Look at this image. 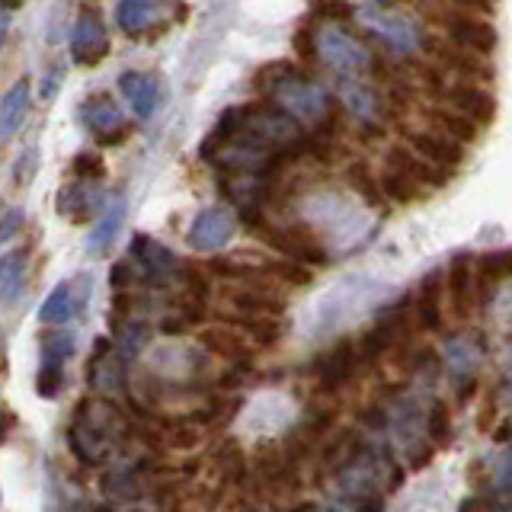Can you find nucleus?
I'll list each match as a JSON object with an SVG mask.
<instances>
[{
  "mask_svg": "<svg viewBox=\"0 0 512 512\" xmlns=\"http://www.w3.org/2000/svg\"><path fill=\"white\" fill-rule=\"evenodd\" d=\"M128 432H132V420L109 397H84L71 416L68 448L84 468H103Z\"/></svg>",
  "mask_w": 512,
  "mask_h": 512,
  "instance_id": "nucleus-1",
  "label": "nucleus"
},
{
  "mask_svg": "<svg viewBox=\"0 0 512 512\" xmlns=\"http://www.w3.org/2000/svg\"><path fill=\"white\" fill-rule=\"evenodd\" d=\"M256 87L269 93V103L288 112L304 128H324L333 116V96L314 77L295 71L292 64H269L256 74Z\"/></svg>",
  "mask_w": 512,
  "mask_h": 512,
  "instance_id": "nucleus-2",
  "label": "nucleus"
},
{
  "mask_svg": "<svg viewBox=\"0 0 512 512\" xmlns=\"http://www.w3.org/2000/svg\"><path fill=\"white\" fill-rule=\"evenodd\" d=\"M356 20L397 58H413L416 52H423L429 45L426 29L416 23L410 13L388 10L381 4H365L356 10Z\"/></svg>",
  "mask_w": 512,
  "mask_h": 512,
  "instance_id": "nucleus-3",
  "label": "nucleus"
},
{
  "mask_svg": "<svg viewBox=\"0 0 512 512\" xmlns=\"http://www.w3.org/2000/svg\"><path fill=\"white\" fill-rule=\"evenodd\" d=\"M317 61L340 77H365L375 68V52L356 32L343 29L340 23H324L317 32Z\"/></svg>",
  "mask_w": 512,
  "mask_h": 512,
  "instance_id": "nucleus-4",
  "label": "nucleus"
},
{
  "mask_svg": "<svg viewBox=\"0 0 512 512\" xmlns=\"http://www.w3.org/2000/svg\"><path fill=\"white\" fill-rule=\"evenodd\" d=\"M250 474H253V484L269 493H292L301 487V461L288 452L285 442L256 445Z\"/></svg>",
  "mask_w": 512,
  "mask_h": 512,
  "instance_id": "nucleus-5",
  "label": "nucleus"
},
{
  "mask_svg": "<svg viewBox=\"0 0 512 512\" xmlns=\"http://www.w3.org/2000/svg\"><path fill=\"white\" fill-rule=\"evenodd\" d=\"M410 336V301H397L384 308L375 324L359 336V352L365 365L381 362L388 352H394Z\"/></svg>",
  "mask_w": 512,
  "mask_h": 512,
  "instance_id": "nucleus-6",
  "label": "nucleus"
},
{
  "mask_svg": "<svg viewBox=\"0 0 512 512\" xmlns=\"http://www.w3.org/2000/svg\"><path fill=\"white\" fill-rule=\"evenodd\" d=\"M359 365H365L359 352V340L340 336L336 343H330L314 359V378H317L320 394H340L346 384H352V378H356Z\"/></svg>",
  "mask_w": 512,
  "mask_h": 512,
  "instance_id": "nucleus-7",
  "label": "nucleus"
},
{
  "mask_svg": "<svg viewBox=\"0 0 512 512\" xmlns=\"http://www.w3.org/2000/svg\"><path fill=\"white\" fill-rule=\"evenodd\" d=\"M77 349V340L64 330H52L42 336V359H39V375H36V394L45 400H55L64 391L68 381V362Z\"/></svg>",
  "mask_w": 512,
  "mask_h": 512,
  "instance_id": "nucleus-8",
  "label": "nucleus"
},
{
  "mask_svg": "<svg viewBox=\"0 0 512 512\" xmlns=\"http://www.w3.org/2000/svg\"><path fill=\"white\" fill-rule=\"evenodd\" d=\"M237 228H240V215L234 212V208H224V205L202 208V212L189 224L186 244L199 253H215V250L231 244Z\"/></svg>",
  "mask_w": 512,
  "mask_h": 512,
  "instance_id": "nucleus-9",
  "label": "nucleus"
},
{
  "mask_svg": "<svg viewBox=\"0 0 512 512\" xmlns=\"http://www.w3.org/2000/svg\"><path fill=\"white\" fill-rule=\"evenodd\" d=\"M445 36L452 45H458L461 52H471V55H480V58H490L496 55V48H500V32L490 20L477 13H448L445 16Z\"/></svg>",
  "mask_w": 512,
  "mask_h": 512,
  "instance_id": "nucleus-10",
  "label": "nucleus"
},
{
  "mask_svg": "<svg viewBox=\"0 0 512 512\" xmlns=\"http://www.w3.org/2000/svg\"><path fill=\"white\" fill-rule=\"evenodd\" d=\"M173 7H180V0H119L116 26L132 39L164 32L173 20Z\"/></svg>",
  "mask_w": 512,
  "mask_h": 512,
  "instance_id": "nucleus-11",
  "label": "nucleus"
},
{
  "mask_svg": "<svg viewBox=\"0 0 512 512\" xmlns=\"http://www.w3.org/2000/svg\"><path fill=\"white\" fill-rule=\"evenodd\" d=\"M128 253H132V263L138 266L141 279H148L154 288H164L173 279H180L183 260H176V253L160 244V240H154L148 234H135Z\"/></svg>",
  "mask_w": 512,
  "mask_h": 512,
  "instance_id": "nucleus-12",
  "label": "nucleus"
},
{
  "mask_svg": "<svg viewBox=\"0 0 512 512\" xmlns=\"http://www.w3.org/2000/svg\"><path fill=\"white\" fill-rule=\"evenodd\" d=\"M77 116L100 144H119L122 138H128L125 112L119 109V103L112 100L109 93H90L87 100L80 103Z\"/></svg>",
  "mask_w": 512,
  "mask_h": 512,
  "instance_id": "nucleus-13",
  "label": "nucleus"
},
{
  "mask_svg": "<svg viewBox=\"0 0 512 512\" xmlns=\"http://www.w3.org/2000/svg\"><path fill=\"white\" fill-rule=\"evenodd\" d=\"M260 237L266 240V247H272L285 260L304 263L311 269H320L330 263V253L308 228H263Z\"/></svg>",
  "mask_w": 512,
  "mask_h": 512,
  "instance_id": "nucleus-14",
  "label": "nucleus"
},
{
  "mask_svg": "<svg viewBox=\"0 0 512 512\" xmlns=\"http://www.w3.org/2000/svg\"><path fill=\"white\" fill-rule=\"evenodd\" d=\"M109 55V32L103 16L93 7H84L77 13L74 29H71V58L80 68H93Z\"/></svg>",
  "mask_w": 512,
  "mask_h": 512,
  "instance_id": "nucleus-15",
  "label": "nucleus"
},
{
  "mask_svg": "<svg viewBox=\"0 0 512 512\" xmlns=\"http://www.w3.org/2000/svg\"><path fill=\"white\" fill-rule=\"evenodd\" d=\"M333 96L343 103V109H346L349 116L356 119L359 125L375 128V125L381 122L384 100H381V93L375 90V84H368L365 77H336Z\"/></svg>",
  "mask_w": 512,
  "mask_h": 512,
  "instance_id": "nucleus-16",
  "label": "nucleus"
},
{
  "mask_svg": "<svg viewBox=\"0 0 512 512\" xmlns=\"http://www.w3.org/2000/svg\"><path fill=\"white\" fill-rule=\"evenodd\" d=\"M445 292L458 320H468L477 304V263L471 253H458L445 272Z\"/></svg>",
  "mask_w": 512,
  "mask_h": 512,
  "instance_id": "nucleus-17",
  "label": "nucleus"
},
{
  "mask_svg": "<svg viewBox=\"0 0 512 512\" xmlns=\"http://www.w3.org/2000/svg\"><path fill=\"white\" fill-rule=\"evenodd\" d=\"M442 292H445V276L442 269H432L416 285V298H413V317L420 330L426 333H442L445 327V314H442Z\"/></svg>",
  "mask_w": 512,
  "mask_h": 512,
  "instance_id": "nucleus-18",
  "label": "nucleus"
},
{
  "mask_svg": "<svg viewBox=\"0 0 512 512\" xmlns=\"http://www.w3.org/2000/svg\"><path fill=\"white\" fill-rule=\"evenodd\" d=\"M445 103L452 106L461 116H468L471 122L477 125H490L496 119V96L487 90V87H477V84H468V80H458L455 87L445 90Z\"/></svg>",
  "mask_w": 512,
  "mask_h": 512,
  "instance_id": "nucleus-19",
  "label": "nucleus"
},
{
  "mask_svg": "<svg viewBox=\"0 0 512 512\" xmlns=\"http://www.w3.org/2000/svg\"><path fill=\"white\" fill-rule=\"evenodd\" d=\"M228 304L240 317H282L288 301L279 292H272L269 282H250L234 288L228 295Z\"/></svg>",
  "mask_w": 512,
  "mask_h": 512,
  "instance_id": "nucleus-20",
  "label": "nucleus"
},
{
  "mask_svg": "<svg viewBox=\"0 0 512 512\" xmlns=\"http://www.w3.org/2000/svg\"><path fill=\"white\" fill-rule=\"evenodd\" d=\"M410 148L423 160H429V164H436L439 170H455L464 164V148H468V144L448 138L436 132V128H420V132L410 135Z\"/></svg>",
  "mask_w": 512,
  "mask_h": 512,
  "instance_id": "nucleus-21",
  "label": "nucleus"
},
{
  "mask_svg": "<svg viewBox=\"0 0 512 512\" xmlns=\"http://www.w3.org/2000/svg\"><path fill=\"white\" fill-rule=\"evenodd\" d=\"M487 352V336H480L474 330H464L458 336H448L445 343V365L452 368L455 381L477 378V365Z\"/></svg>",
  "mask_w": 512,
  "mask_h": 512,
  "instance_id": "nucleus-22",
  "label": "nucleus"
},
{
  "mask_svg": "<svg viewBox=\"0 0 512 512\" xmlns=\"http://www.w3.org/2000/svg\"><path fill=\"white\" fill-rule=\"evenodd\" d=\"M199 346L212 356L228 359L231 365H253V343L231 327H202Z\"/></svg>",
  "mask_w": 512,
  "mask_h": 512,
  "instance_id": "nucleus-23",
  "label": "nucleus"
},
{
  "mask_svg": "<svg viewBox=\"0 0 512 512\" xmlns=\"http://www.w3.org/2000/svg\"><path fill=\"white\" fill-rule=\"evenodd\" d=\"M119 90L125 96V103L132 106L138 119H151L160 106V84L154 74L144 71H122L119 74Z\"/></svg>",
  "mask_w": 512,
  "mask_h": 512,
  "instance_id": "nucleus-24",
  "label": "nucleus"
},
{
  "mask_svg": "<svg viewBox=\"0 0 512 512\" xmlns=\"http://www.w3.org/2000/svg\"><path fill=\"white\" fill-rule=\"evenodd\" d=\"M212 464H215L218 477L228 487H244L247 480H253V474H250V458H247L244 448H240V442H234V439H224V442L215 445Z\"/></svg>",
  "mask_w": 512,
  "mask_h": 512,
  "instance_id": "nucleus-25",
  "label": "nucleus"
},
{
  "mask_svg": "<svg viewBox=\"0 0 512 512\" xmlns=\"http://www.w3.org/2000/svg\"><path fill=\"white\" fill-rule=\"evenodd\" d=\"M122 221H125V202L122 199H112L103 208V215L96 218L93 231L87 237V256H106L109 247L116 244L119 231H122Z\"/></svg>",
  "mask_w": 512,
  "mask_h": 512,
  "instance_id": "nucleus-26",
  "label": "nucleus"
},
{
  "mask_svg": "<svg viewBox=\"0 0 512 512\" xmlns=\"http://www.w3.org/2000/svg\"><path fill=\"white\" fill-rule=\"evenodd\" d=\"M29 106H32V87H29V77H23L4 93V109H0V135H4V141L16 135V128H23Z\"/></svg>",
  "mask_w": 512,
  "mask_h": 512,
  "instance_id": "nucleus-27",
  "label": "nucleus"
},
{
  "mask_svg": "<svg viewBox=\"0 0 512 512\" xmlns=\"http://www.w3.org/2000/svg\"><path fill=\"white\" fill-rule=\"evenodd\" d=\"M96 208H100V196H96V189L87 186L84 180H77L58 192V212L64 218H71L74 224L90 221L96 215Z\"/></svg>",
  "mask_w": 512,
  "mask_h": 512,
  "instance_id": "nucleus-28",
  "label": "nucleus"
},
{
  "mask_svg": "<svg viewBox=\"0 0 512 512\" xmlns=\"http://www.w3.org/2000/svg\"><path fill=\"white\" fill-rule=\"evenodd\" d=\"M426 122H429V128H436V132L455 138L461 144H474L477 132H480L477 122H471L468 116H461V112H455L452 106H429L426 109Z\"/></svg>",
  "mask_w": 512,
  "mask_h": 512,
  "instance_id": "nucleus-29",
  "label": "nucleus"
},
{
  "mask_svg": "<svg viewBox=\"0 0 512 512\" xmlns=\"http://www.w3.org/2000/svg\"><path fill=\"white\" fill-rule=\"evenodd\" d=\"M205 317H208L205 301L183 295L164 317H160V333H167V336H173V333H176V336H180V333H189V330L202 327V324H205Z\"/></svg>",
  "mask_w": 512,
  "mask_h": 512,
  "instance_id": "nucleus-30",
  "label": "nucleus"
},
{
  "mask_svg": "<svg viewBox=\"0 0 512 512\" xmlns=\"http://www.w3.org/2000/svg\"><path fill=\"white\" fill-rule=\"evenodd\" d=\"M71 317H80L74 282H58L52 292H48V298L42 301L39 320L48 327H61V324H68Z\"/></svg>",
  "mask_w": 512,
  "mask_h": 512,
  "instance_id": "nucleus-31",
  "label": "nucleus"
},
{
  "mask_svg": "<svg viewBox=\"0 0 512 512\" xmlns=\"http://www.w3.org/2000/svg\"><path fill=\"white\" fill-rule=\"evenodd\" d=\"M234 324L253 346H260V349L279 346L288 333L285 317H240V314H234Z\"/></svg>",
  "mask_w": 512,
  "mask_h": 512,
  "instance_id": "nucleus-32",
  "label": "nucleus"
},
{
  "mask_svg": "<svg viewBox=\"0 0 512 512\" xmlns=\"http://www.w3.org/2000/svg\"><path fill=\"white\" fill-rule=\"evenodd\" d=\"M378 180H381L384 196H388V202H394V205H413V202H420L426 196V189L416 183L407 170L388 164V160H384V170H381Z\"/></svg>",
  "mask_w": 512,
  "mask_h": 512,
  "instance_id": "nucleus-33",
  "label": "nucleus"
},
{
  "mask_svg": "<svg viewBox=\"0 0 512 512\" xmlns=\"http://www.w3.org/2000/svg\"><path fill=\"white\" fill-rule=\"evenodd\" d=\"M240 404H244L240 397H212V400H205L202 407H196L192 413H186L183 420H189L192 426H202V429L228 426V423L234 420V416H237Z\"/></svg>",
  "mask_w": 512,
  "mask_h": 512,
  "instance_id": "nucleus-34",
  "label": "nucleus"
},
{
  "mask_svg": "<svg viewBox=\"0 0 512 512\" xmlns=\"http://www.w3.org/2000/svg\"><path fill=\"white\" fill-rule=\"evenodd\" d=\"M426 436L436 448H448L455 439V420H452V407L442 397H432L426 407Z\"/></svg>",
  "mask_w": 512,
  "mask_h": 512,
  "instance_id": "nucleus-35",
  "label": "nucleus"
},
{
  "mask_svg": "<svg viewBox=\"0 0 512 512\" xmlns=\"http://www.w3.org/2000/svg\"><path fill=\"white\" fill-rule=\"evenodd\" d=\"M346 180L352 189H356V196H362L365 205L384 208V202H388V196H384V189H381V180L368 170V164H362V160H352L346 167Z\"/></svg>",
  "mask_w": 512,
  "mask_h": 512,
  "instance_id": "nucleus-36",
  "label": "nucleus"
},
{
  "mask_svg": "<svg viewBox=\"0 0 512 512\" xmlns=\"http://www.w3.org/2000/svg\"><path fill=\"white\" fill-rule=\"evenodd\" d=\"M26 285V253L23 250H7L4 260H0V288H4V304H10L20 298Z\"/></svg>",
  "mask_w": 512,
  "mask_h": 512,
  "instance_id": "nucleus-37",
  "label": "nucleus"
},
{
  "mask_svg": "<svg viewBox=\"0 0 512 512\" xmlns=\"http://www.w3.org/2000/svg\"><path fill=\"white\" fill-rule=\"evenodd\" d=\"M260 269L266 272L272 282H282L288 288H304V285L314 282L311 266L295 263V260H285V256H282V260H260Z\"/></svg>",
  "mask_w": 512,
  "mask_h": 512,
  "instance_id": "nucleus-38",
  "label": "nucleus"
},
{
  "mask_svg": "<svg viewBox=\"0 0 512 512\" xmlns=\"http://www.w3.org/2000/svg\"><path fill=\"white\" fill-rule=\"evenodd\" d=\"M122 336H119V346H116V356L125 362V365H132L138 356H141V349L148 346L151 340V327L144 324V320H122Z\"/></svg>",
  "mask_w": 512,
  "mask_h": 512,
  "instance_id": "nucleus-39",
  "label": "nucleus"
},
{
  "mask_svg": "<svg viewBox=\"0 0 512 512\" xmlns=\"http://www.w3.org/2000/svg\"><path fill=\"white\" fill-rule=\"evenodd\" d=\"M180 282H183V295H189V298L208 301V295H212V282H208V272L199 269V266L183 263V269H180Z\"/></svg>",
  "mask_w": 512,
  "mask_h": 512,
  "instance_id": "nucleus-40",
  "label": "nucleus"
},
{
  "mask_svg": "<svg viewBox=\"0 0 512 512\" xmlns=\"http://www.w3.org/2000/svg\"><path fill=\"white\" fill-rule=\"evenodd\" d=\"M493 487L500 496H509L512 500V445L493 464Z\"/></svg>",
  "mask_w": 512,
  "mask_h": 512,
  "instance_id": "nucleus-41",
  "label": "nucleus"
},
{
  "mask_svg": "<svg viewBox=\"0 0 512 512\" xmlns=\"http://www.w3.org/2000/svg\"><path fill=\"white\" fill-rule=\"evenodd\" d=\"M74 176H77V180H84V183H96V180H103V176H106V167H103V160L96 154H77L74 157Z\"/></svg>",
  "mask_w": 512,
  "mask_h": 512,
  "instance_id": "nucleus-42",
  "label": "nucleus"
},
{
  "mask_svg": "<svg viewBox=\"0 0 512 512\" xmlns=\"http://www.w3.org/2000/svg\"><path fill=\"white\" fill-rule=\"evenodd\" d=\"M458 512H512V503H496L493 496H468Z\"/></svg>",
  "mask_w": 512,
  "mask_h": 512,
  "instance_id": "nucleus-43",
  "label": "nucleus"
},
{
  "mask_svg": "<svg viewBox=\"0 0 512 512\" xmlns=\"http://www.w3.org/2000/svg\"><path fill=\"white\" fill-rule=\"evenodd\" d=\"M36 157H39L36 151L20 154V164H16V170H13L16 186H29V183H32V176H36V170H39V160H36Z\"/></svg>",
  "mask_w": 512,
  "mask_h": 512,
  "instance_id": "nucleus-44",
  "label": "nucleus"
},
{
  "mask_svg": "<svg viewBox=\"0 0 512 512\" xmlns=\"http://www.w3.org/2000/svg\"><path fill=\"white\" fill-rule=\"evenodd\" d=\"M23 224H26V215L20 212V208H7V212H4V224H0V240H4V244H10L13 234L23 231Z\"/></svg>",
  "mask_w": 512,
  "mask_h": 512,
  "instance_id": "nucleus-45",
  "label": "nucleus"
},
{
  "mask_svg": "<svg viewBox=\"0 0 512 512\" xmlns=\"http://www.w3.org/2000/svg\"><path fill=\"white\" fill-rule=\"evenodd\" d=\"M138 276H135V263H116L112 266V276H109V282H112V288H116V292H122V288H128L132 285Z\"/></svg>",
  "mask_w": 512,
  "mask_h": 512,
  "instance_id": "nucleus-46",
  "label": "nucleus"
},
{
  "mask_svg": "<svg viewBox=\"0 0 512 512\" xmlns=\"http://www.w3.org/2000/svg\"><path fill=\"white\" fill-rule=\"evenodd\" d=\"M452 4H455V10H461V13H477V16H484V13H493L500 0H452Z\"/></svg>",
  "mask_w": 512,
  "mask_h": 512,
  "instance_id": "nucleus-47",
  "label": "nucleus"
},
{
  "mask_svg": "<svg viewBox=\"0 0 512 512\" xmlns=\"http://www.w3.org/2000/svg\"><path fill=\"white\" fill-rule=\"evenodd\" d=\"M349 506H352V512H384V509H388V503H384V493H378V496H362V500L349 503Z\"/></svg>",
  "mask_w": 512,
  "mask_h": 512,
  "instance_id": "nucleus-48",
  "label": "nucleus"
},
{
  "mask_svg": "<svg viewBox=\"0 0 512 512\" xmlns=\"http://www.w3.org/2000/svg\"><path fill=\"white\" fill-rule=\"evenodd\" d=\"M295 512H340V509H330V506H317V503H304Z\"/></svg>",
  "mask_w": 512,
  "mask_h": 512,
  "instance_id": "nucleus-49",
  "label": "nucleus"
},
{
  "mask_svg": "<svg viewBox=\"0 0 512 512\" xmlns=\"http://www.w3.org/2000/svg\"><path fill=\"white\" fill-rule=\"evenodd\" d=\"M26 4V0H4V13H10V10H20Z\"/></svg>",
  "mask_w": 512,
  "mask_h": 512,
  "instance_id": "nucleus-50",
  "label": "nucleus"
},
{
  "mask_svg": "<svg viewBox=\"0 0 512 512\" xmlns=\"http://www.w3.org/2000/svg\"><path fill=\"white\" fill-rule=\"evenodd\" d=\"M506 365L512 368V340H509V346H506Z\"/></svg>",
  "mask_w": 512,
  "mask_h": 512,
  "instance_id": "nucleus-51",
  "label": "nucleus"
}]
</instances>
